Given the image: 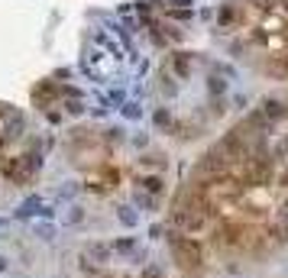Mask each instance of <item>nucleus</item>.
<instances>
[{
	"mask_svg": "<svg viewBox=\"0 0 288 278\" xmlns=\"http://www.w3.org/2000/svg\"><path fill=\"white\" fill-rule=\"evenodd\" d=\"M172 249H175L178 259H185V265H198L201 262V252H198V246L191 240H172Z\"/></svg>",
	"mask_w": 288,
	"mask_h": 278,
	"instance_id": "f257e3e1",
	"label": "nucleus"
},
{
	"mask_svg": "<svg viewBox=\"0 0 288 278\" xmlns=\"http://www.w3.org/2000/svg\"><path fill=\"white\" fill-rule=\"evenodd\" d=\"M42 204H46V201H42L39 194H29V197L16 207V220H26V217H36V214L42 217Z\"/></svg>",
	"mask_w": 288,
	"mask_h": 278,
	"instance_id": "f03ea898",
	"label": "nucleus"
},
{
	"mask_svg": "<svg viewBox=\"0 0 288 278\" xmlns=\"http://www.w3.org/2000/svg\"><path fill=\"white\" fill-rule=\"evenodd\" d=\"M85 262H91V265H107V262H110V246H104V243H91V246L85 249Z\"/></svg>",
	"mask_w": 288,
	"mask_h": 278,
	"instance_id": "7ed1b4c3",
	"label": "nucleus"
},
{
	"mask_svg": "<svg viewBox=\"0 0 288 278\" xmlns=\"http://www.w3.org/2000/svg\"><path fill=\"white\" fill-rule=\"evenodd\" d=\"M32 230H36V236H39V240H55L58 226H55L52 220H36V223H32Z\"/></svg>",
	"mask_w": 288,
	"mask_h": 278,
	"instance_id": "20e7f679",
	"label": "nucleus"
},
{
	"mask_svg": "<svg viewBox=\"0 0 288 278\" xmlns=\"http://www.w3.org/2000/svg\"><path fill=\"white\" fill-rule=\"evenodd\" d=\"M117 217H120V223H123V226H130V230H133V226H136V223H140V214H136V210H133L130 204H123V207H117Z\"/></svg>",
	"mask_w": 288,
	"mask_h": 278,
	"instance_id": "39448f33",
	"label": "nucleus"
},
{
	"mask_svg": "<svg viewBox=\"0 0 288 278\" xmlns=\"http://www.w3.org/2000/svg\"><path fill=\"white\" fill-rule=\"evenodd\" d=\"M282 110H285V107H282V101H275V97H272V101H269V97L262 101V116H269V120H279Z\"/></svg>",
	"mask_w": 288,
	"mask_h": 278,
	"instance_id": "423d86ee",
	"label": "nucleus"
},
{
	"mask_svg": "<svg viewBox=\"0 0 288 278\" xmlns=\"http://www.w3.org/2000/svg\"><path fill=\"white\" fill-rule=\"evenodd\" d=\"M120 113H123L126 120H140V116H143V104H140V101H123Z\"/></svg>",
	"mask_w": 288,
	"mask_h": 278,
	"instance_id": "0eeeda50",
	"label": "nucleus"
},
{
	"mask_svg": "<svg viewBox=\"0 0 288 278\" xmlns=\"http://www.w3.org/2000/svg\"><path fill=\"white\" fill-rule=\"evenodd\" d=\"M233 7H230V3H224V7H220L217 10V26H230V23H233Z\"/></svg>",
	"mask_w": 288,
	"mask_h": 278,
	"instance_id": "6e6552de",
	"label": "nucleus"
},
{
	"mask_svg": "<svg viewBox=\"0 0 288 278\" xmlns=\"http://www.w3.org/2000/svg\"><path fill=\"white\" fill-rule=\"evenodd\" d=\"M152 123H156V126H162V130H169V126H172V113H169L165 107H159L156 113H152Z\"/></svg>",
	"mask_w": 288,
	"mask_h": 278,
	"instance_id": "1a4fd4ad",
	"label": "nucleus"
},
{
	"mask_svg": "<svg viewBox=\"0 0 288 278\" xmlns=\"http://www.w3.org/2000/svg\"><path fill=\"white\" fill-rule=\"evenodd\" d=\"M207 87H210V94H227V81L220 75H210L207 78Z\"/></svg>",
	"mask_w": 288,
	"mask_h": 278,
	"instance_id": "9d476101",
	"label": "nucleus"
},
{
	"mask_svg": "<svg viewBox=\"0 0 288 278\" xmlns=\"http://www.w3.org/2000/svg\"><path fill=\"white\" fill-rule=\"evenodd\" d=\"M172 65H175V71H178V75L181 78H188V71H191V65H188V55H175V62H172Z\"/></svg>",
	"mask_w": 288,
	"mask_h": 278,
	"instance_id": "9b49d317",
	"label": "nucleus"
},
{
	"mask_svg": "<svg viewBox=\"0 0 288 278\" xmlns=\"http://www.w3.org/2000/svg\"><path fill=\"white\" fill-rule=\"evenodd\" d=\"M133 249H136V240H117V243H114V249H110V252H123V255H130Z\"/></svg>",
	"mask_w": 288,
	"mask_h": 278,
	"instance_id": "f8f14e48",
	"label": "nucleus"
},
{
	"mask_svg": "<svg viewBox=\"0 0 288 278\" xmlns=\"http://www.w3.org/2000/svg\"><path fill=\"white\" fill-rule=\"evenodd\" d=\"M65 110H68V113H85V101H81V97H68V101H65Z\"/></svg>",
	"mask_w": 288,
	"mask_h": 278,
	"instance_id": "ddd939ff",
	"label": "nucleus"
},
{
	"mask_svg": "<svg viewBox=\"0 0 288 278\" xmlns=\"http://www.w3.org/2000/svg\"><path fill=\"white\" fill-rule=\"evenodd\" d=\"M136 204H140V207H146V210H152V207H156V197H152V194L136 191Z\"/></svg>",
	"mask_w": 288,
	"mask_h": 278,
	"instance_id": "4468645a",
	"label": "nucleus"
},
{
	"mask_svg": "<svg viewBox=\"0 0 288 278\" xmlns=\"http://www.w3.org/2000/svg\"><path fill=\"white\" fill-rule=\"evenodd\" d=\"M143 188H146V191H152V194H159V191H162V178H146V181H143Z\"/></svg>",
	"mask_w": 288,
	"mask_h": 278,
	"instance_id": "2eb2a0df",
	"label": "nucleus"
},
{
	"mask_svg": "<svg viewBox=\"0 0 288 278\" xmlns=\"http://www.w3.org/2000/svg\"><path fill=\"white\" fill-rule=\"evenodd\" d=\"M169 10H195V0H169Z\"/></svg>",
	"mask_w": 288,
	"mask_h": 278,
	"instance_id": "dca6fc26",
	"label": "nucleus"
},
{
	"mask_svg": "<svg viewBox=\"0 0 288 278\" xmlns=\"http://www.w3.org/2000/svg\"><path fill=\"white\" fill-rule=\"evenodd\" d=\"M175 91H178V87L172 84V78L165 75V78H162V94H169V97H175Z\"/></svg>",
	"mask_w": 288,
	"mask_h": 278,
	"instance_id": "f3484780",
	"label": "nucleus"
},
{
	"mask_svg": "<svg viewBox=\"0 0 288 278\" xmlns=\"http://www.w3.org/2000/svg\"><path fill=\"white\" fill-rule=\"evenodd\" d=\"M85 220V210L81 207H71V214H68V223H81Z\"/></svg>",
	"mask_w": 288,
	"mask_h": 278,
	"instance_id": "a211bd4d",
	"label": "nucleus"
},
{
	"mask_svg": "<svg viewBox=\"0 0 288 278\" xmlns=\"http://www.w3.org/2000/svg\"><path fill=\"white\" fill-rule=\"evenodd\" d=\"M133 146H136V149L149 146V136H146V133H136V136H133Z\"/></svg>",
	"mask_w": 288,
	"mask_h": 278,
	"instance_id": "6ab92c4d",
	"label": "nucleus"
},
{
	"mask_svg": "<svg viewBox=\"0 0 288 278\" xmlns=\"http://www.w3.org/2000/svg\"><path fill=\"white\" fill-rule=\"evenodd\" d=\"M143 278H162V272H159L156 265H146V272H143Z\"/></svg>",
	"mask_w": 288,
	"mask_h": 278,
	"instance_id": "aec40b11",
	"label": "nucleus"
},
{
	"mask_svg": "<svg viewBox=\"0 0 288 278\" xmlns=\"http://www.w3.org/2000/svg\"><path fill=\"white\" fill-rule=\"evenodd\" d=\"M7 265H10V259L7 255H0V272H7Z\"/></svg>",
	"mask_w": 288,
	"mask_h": 278,
	"instance_id": "412c9836",
	"label": "nucleus"
},
{
	"mask_svg": "<svg viewBox=\"0 0 288 278\" xmlns=\"http://www.w3.org/2000/svg\"><path fill=\"white\" fill-rule=\"evenodd\" d=\"M275 0H256V7H272Z\"/></svg>",
	"mask_w": 288,
	"mask_h": 278,
	"instance_id": "4be33fe9",
	"label": "nucleus"
},
{
	"mask_svg": "<svg viewBox=\"0 0 288 278\" xmlns=\"http://www.w3.org/2000/svg\"><path fill=\"white\" fill-rule=\"evenodd\" d=\"M0 226H3V220H0Z\"/></svg>",
	"mask_w": 288,
	"mask_h": 278,
	"instance_id": "5701e85b",
	"label": "nucleus"
}]
</instances>
